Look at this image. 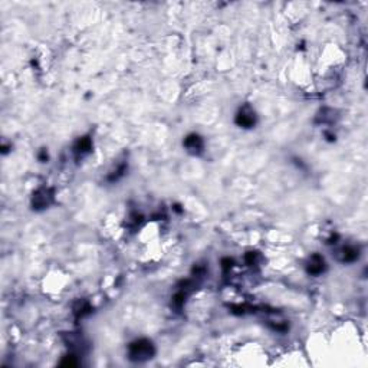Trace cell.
I'll use <instances>...</instances> for the list:
<instances>
[{
  "label": "cell",
  "instance_id": "7",
  "mask_svg": "<svg viewBox=\"0 0 368 368\" xmlns=\"http://www.w3.org/2000/svg\"><path fill=\"white\" fill-rule=\"evenodd\" d=\"M91 150V140L85 137V138H81L78 143H76V146H75V151L78 152V154H81V155H84V154H87Z\"/></svg>",
  "mask_w": 368,
  "mask_h": 368
},
{
  "label": "cell",
  "instance_id": "4",
  "mask_svg": "<svg viewBox=\"0 0 368 368\" xmlns=\"http://www.w3.org/2000/svg\"><path fill=\"white\" fill-rule=\"evenodd\" d=\"M203 140L200 138V135L192 134L184 140V147L190 154H200L203 151Z\"/></svg>",
  "mask_w": 368,
  "mask_h": 368
},
{
  "label": "cell",
  "instance_id": "8",
  "mask_svg": "<svg viewBox=\"0 0 368 368\" xmlns=\"http://www.w3.org/2000/svg\"><path fill=\"white\" fill-rule=\"evenodd\" d=\"M76 364H78V363L75 361V357H74V355H68L65 360L61 363V366H66V367H68V366H69V367H74V366H76Z\"/></svg>",
  "mask_w": 368,
  "mask_h": 368
},
{
  "label": "cell",
  "instance_id": "3",
  "mask_svg": "<svg viewBox=\"0 0 368 368\" xmlns=\"http://www.w3.org/2000/svg\"><path fill=\"white\" fill-rule=\"evenodd\" d=\"M53 200V192L50 189H39L32 200L33 209H45L48 207Z\"/></svg>",
  "mask_w": 368,
  "mask_h": 368
},
{
  "label": "cell",
  "instance_id": "5",
  "mask_svg": "<svg viewBox=\"0 0 368 368\" xmlns=\"http://www.w3.org/2000/svg\"><path fill=\"white\" fill-rule=\"evenodd\" d=\"M306 270L311 275H321L325 270V260L319 255L311 256V259L306 265Z\"/></svg>",
  "mask_w": 368,
  "mask_h": 368
},
{
  "label": "cell",
  "instance_id": "6",
  "mask_svg": "<svg viewBox=\"0 0 368 368\" xmlns=\"http://www.w3.org/2000/svg\"><path fill=\"white\" fill-rule=\"evenodd\" d=\"M337 256L341 262H354L358 258V249H355L354 246H344L338 250Z\"/></svg>",
  "mask_w": 368,
  "mask_h": 368
},
{
  "label": "cell",
  "instance_id": "2",
  "mask_svg": "<svg viewBox=\"0 0 368 368\" xmlns=\"http://www.w3.org/2000/svg\"><path fill=\"white\" fill-rule=\"evenodd\" d=\"M256 123V115L255 111L250 108L249 105H245L243 108H240V111L236 115V124L239 127L243 128H252Z\"/></svg>",
  "mask_w": 368,
  "mask_h": 368
},
{
  "label": "cell",
  "instance_id": "1",
  "mask_svg": "<svg viewBox=\"0 0 368 368\" xmlns=\"http://www.w3.org/2000/svg\"><path fill=\"white\" fill-rule=\"evenodd\" d=\"M155 349L151 341L148 340H138L130 345V358L132 361H146L154 355Z\"/></svg>",
  "mask_w": 368,
  "mask_h": 368
}]
</instances>
